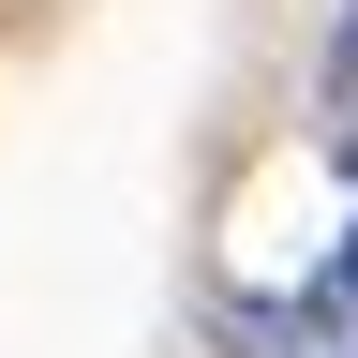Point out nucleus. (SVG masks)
Masks as SVG:
<instances>
[{"mask_svg":"<svg viewBox=\"0 0 358 358\" xmlns=\"http://www.w3.org/2000/svg\"><path fill=\"white\" fill-rule=\"evenodd\" d=\"M329 120L358 134V0H343V15H329Z\"/></svg>","mask_w":358,"mask_h":358,"instance_id":"nucleus-1","label":"nucleus"}]
</instances>
